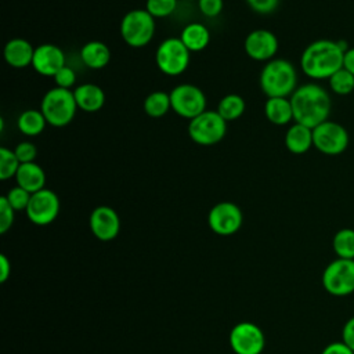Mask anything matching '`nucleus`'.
Instances as JSON below:
<instances>
[{"label": "nucleus", "instance_id": "obj_1", "mask_svg": "<svg viewBox=\"0 0 354 354\" xmlns=\"http://www.w3.org/2000/svg\"><path fill=\"white\" fill-rule=\"evenodd\" d=\"M347 50L348 47L343 40H315L310 43L301 54V71L306 76L315 80L329 79L335 72L343 68V57Z\"/></svg>", "mask_w": 354, "mask_h": 354}, {"label": "nucleus", "instance_id": "obj_2", "mask_svg": "<svg viewBox=\"0 0 354 354\" xmlns=\"http://www.w3.org/2000/svg\"><path fill=\"white\" fill-rule=\"evenodd\" d=\"M293 120L310 129L328 120L330 113V98L324 87L315 83L299 86L290 95Z\"/></svg>", "mask_w": 354, "mask_h": 354}, {"label": "nucleus", "instance_id": "obj_3", "mask_svg": "<svg viewBox=\"0 0 354 354\" xmlns=\"http://www.w3.org/2000/svg\"><path fill=\"white\" fill-rule=\"evenodd\" d=\"M261 91L268 97H289L297 88V73L293 64L274 58L263 66L259 77Z\"/></svg>", "mask_w": 354, "mask_h": 354}, {"label": "nucleus", "instance_id": "obj_4", "mask_svg": "<svg viewBox=\"0 0 354 354\" xmlns=\"http://www.w3.org/2000/svg\"><path fill=\"white\" fill-rule=\"evenodd\" d=\"M77 104L73 91L69 88L53 87L48 90L40 102V111L44 115L47 124L64 127L72 122L76 115Z\"/></svg>", "mask_w": 354, "mask_h": 354}, {"label": "nucleus", "instance_id": "obj_5", "mask_svg": "<svg viewBox=\"0 0 354 354\" xmlns=\"http://www.w3.org/2000/svg\"><path fill=\"white\" fill-rule=\"evenodd\" d=\"M155 35V18L142 8L129 11L120 22V36L130 47L147 46Z\"/></svg>", "mask_w": 354, "mask_h": 354}, {"label": "nucleus", "instance_id": "obj_6", "mask_svg": "<svg viewBox=\"0 0 354 354\" xmlns=\"http://www.w3.org/2000/svg\"><path fill=\"white\" fill-rule=\"evenodd\" d=\"M191 51L184 46L180 37H167L155 53V61L160 72L167 76H178L189 65Z\"/></svg>", "mask_w": 354, "mask_h": 354}, {"label": "nucleus", "instance_id": "obj_7", "mask_svg": "<svg viewBox=\"0 0 354 354\" xmlns=\"http://www.w3.org/2000/svg\"><path fill=\"white\" fill-rule=\"evenodd\" d=\"M227 133V122L217 111H205L189 120L188 136L199 145H214Z\"/></svg>", "mask_w": 354, "mask_h": 354}, {"label": "nucleus", "instance_id": "obj_8", "mask_svg": "<svg viewBox=\"0 0 354 354\" xmlns=\"http://www.w3.org/2000/svg\"><path fill=\"white\" fill-rule=\"evenodd\" d=\"M322 286L332 296H348L354 292V260L340 259L330 261L322 272Z\"/></svg>", "mask_w": 354, "mask_h": 354}, {"label": "nucleus", "instance_id": "obj_9", "mask_svg": "<svg viewBox=\"0 0 354 354\" xmlns=\"http://www.w3.org/2000/svg\"><path fill=\"white\" fill-rule=\"evenodd\" d=\"M169 94L171 109L184 119L191 120L206 111V97L203 91L195 84H178Z\"/></svg>", "mask_w": 354, "mask_h": 354}, {"label": "nucleus", "instance_id": "obj_10", "mask_svg": "<svg viewBox=\"0 0 354 354\" xmlns=\"http://www.w3.org/2000/svg\"><path fill=\"white\" fill-rule=\"evenodd\" d=\"M313 145L325 155H339L348 147L347 130L330 120H325L313 129Z\"/></svg>", "mask_w": 354, "mask_h": 354}, {"label": "nucleus", "instance_id": "obj_11", "mask_svg": "<svg viewBox=\"0 0 354 354\" xmlns=\"http://www.w3.org/2000/svg\"><path fill=\"white\" fill-rule=\"evenodd\" d=\"M230 346L235 354H261L266 347V336L256 324L243 321L231 329Z\"/></svg>", "mask_w": 354, "mask_h": 354}, {"label": "nucleus", "instance_id": "obj_12", "mask_svg": "<svg viewBox=\"0 0 354 354\" xmlns=\"http://www.w3.org/2000/svg\"><path fill=\"white\" fill-rule=\"evenodd\" d=\"M242 210L232 202H218L210 209L207 214V224L210 230L221 236L235 234L242 227Z\"/></svg>", "mask_w": 354, "mask_h": 354}, {"label": "nucleus", "instance_id": "obj_13", "mask_svg": "<svg viewBox=\"0 0 354 354\" xmlns=\"http://www.w3.org/2000/svg\"><path fill=\"white\" fill-rule=\"evenodd\" d=\"M25 212L28 218L36 225L51 224L59 213L58 195L48 188H43L32 194Z\"/></svg>", "mask_w": 354, "mask_h": 354}, {"label": "nucleus", "instance_id": "obj_14", "mask_svg": "<svg viewBox=\"0 0 354 354\" xmlns=\"http://www.w3.org/2000/svg\"><path fill=\"white\" fill-rule=\"evenodd\" d=\"M88 225L97 239L112 241L120 231V218L115 209L106 205H101L91 212Z\"/></svg>", "mask_w": 354, "mask_h": 354}, {"label": "nucleus", "instance_id": "obj_15", "mask_svg": "<svg viewBox=\"0 0 354 354\" xmlns=\"http://www.w3.org/2000/svg\"><path fill=\"white\" fill-rule=\"evenodd\" d=\"M243 47L252 59L268 62L278 51V39L271 30L254 29L246 36Z\"/></svg>", "mask_w": 354, "mask_h": 354}, {"label": "nucleus", "instance_id": "obj_16", "mask_svg": "<svg viewBox=\"0 0 354 354\" xmlns=\"http://www.w3.org/2000/svg\"><path fill=\"white\" fill-rule=\"evenodd\" d=\"M65 65V54L58 46L46 43L35 48L32 66L39 75L54 77V75Z\"/></svg>", "mask_w": 354, "mask_h": 354}, {"label": "nucleus", "instance_id": "obj_17", "mask_svg": "<svg viewBox=\"0 0 354 354\" xmlns=\"http://www.w3.org/2000/svg\"><path fill=\"white\" fill-rule=\"evenodd\" d=\"M35 48L26 39H11L4 46V59L12 68H25L32 65Z\"/></svg>", "mask_w": 354, "mask_h": 354}, {"label": "nucleus", "instance_id": "obj_18", "mask_svg": "<svg viewBox=\"0 0 354 354\" xmlns=\"http://www.w3.org/2000/svg\"><path fill=\"white\" fill-rule=\"evenodd\" d=\"M73 95H75L77 108L84 112H97L105 104L104 90L94 83L79 84L73 90Z\"/></svg>", "mask_w": 354, "mask_h": 354}, {"label": "nucleus", "instance_id": "obj_19", "mask_svg": "<svg viewBox=\"0 0 354 354\" xmlns=\"http://www.w3.org/2000/svg\"><path fill=\"white\" fill-rule=\"evenodd\" d=\"M15 180H17V185L26 189L30 194H35V192L46 188L44 187L46 173L41 169V166H39L35 162L21 163V166L15 174Z\"/></svg>", "mask_w": 354, "mask_h": 354}, {"label": "nucleus", "instance_id": "obj_20", "mask_svg": "<svg viewBox=\"0 0 354 354\" xmlns=\"http://www.w3.org/2000/svg\"><path fill=\"white\" fill-rule=\"evenodd\" d=\"M285 147L295 155L306 153L313 147V129L295 122L286 130Z\"/></svg>", "mask_w": 354, "mask_h": 354}, {"label": "nucleus", "instance_id": "obj_21", "mask_svg": "<svg viewBox=\"0 0 354 354\" xmlns=\"http://www.w3.org/2000/svg\"><path fill=\"white\" fill-rule=\"evenodd\" d=\"M80 59L90 69H101L111 61V50L105 43L91 40L82 47Z\"/></svg>", "mask_w": 354, "mask_h": 354}, {"label": "nucleus", "instance_id": "obj_22", "mask_svg": "<svg viewBox=\"0 0 354 354\" xmlns=\"http://www.w3.org/2000/svg\"><path fill=\"white\" fill-rule=\"evenodd\" d=\"M264 113L277 126H283L293 120V109L288 97H268L264 104Z\"/></svg>", "mask_w": 354, "mask_h": 354}, {"label": "nucleus", "instance_id": "obj_23", "mask_svg": "<svg viewBox=\"0 0 354 354\" xmlns=\"http://www.w3.org/2000/svg\"><path fill=\"white\" fill-rule=\"evenodd\" d=\"M180 40L191 53H198L207 47L210 41V32L203 24L191 22L181 30Z\"/></svg>", "mask_w": 354, "mask_h": 354}, {"label": "nucleus", "instance_id": "obj_24", "mask_svg": "<svg viewBox=\"0 0 354 354\" xmlns=\"http://www.w3.org/2000/svg\"><path fill=\"white\" fill-rule=\"evenodd\" d=\"M46 124L47 120L44 115L37 109H26L17 119L18 130L28 137L39 136L46 129Z\"/></svg>", "mask_w": 354, "mask_h": 354}, {"label": "nucleus", "instance_id": "obj_25", "mask_svg": "<svg viewBox=\"0 0 354 354\" xmlns=\"http://www.w3.org/2000/svg\"><path fill=\"white\" fill-rule=\"evenodd\" d=\"M144 112L149 118H162L171 109L170 94L165 91H152L144 100Z\"/></svg>", "mask_w": 354, "mask_h": 354}, {"label": "nucleus", "instance_id": "obj_26", "mask_svg": "<svg viewBox=\"0 0 354 354\" xmlns=\"http://www.w3.org/2000/svg\"><path fill=\"white\" fill-rule=\"evenodd\" d=\"M245 108V100L239 94H227L218 101L216 111L225 122H230L239 119L243 115Z\"/></svg>", "mask_w": 354, "mask_h": 354}, {"label": "nucleus", "instance_id": "obj_27", "mask_svg": "<svg viewBox=\"0 0 354 354\" xmlns=\"http://www.w3.org/2000/svg\"><path fill=\"white\" fill-rule=\"evenodd\" d=\"M332 248L337 257L354 260V230L353 228L339 230L332 239Z\"/></svg>", "mask_w": 354, "mask_h": 354}, {"label": "nucleus", "instance_id": "obj_28", "mask_svg": "<svg viewBox=\"0 0 354 354\" xmlns=\"http://www.w3.org/2000/svg\"><path fill=\"white\" fill-rule=\"evenodd\" d=\"M328 80L330 90L337 95H347L354 90V75L344 68H340Z\"/></svg>", "mask_w": 354, "mask_h": 354}, {"label": "nucleus", "instance_id": "obj_29", "mask_svg": "<svg viewBox=\"0 0 354 354\" xmlns=\"http://www.w3.org/2000/svg\"><path fill=\"white\" fill-rule=\"evenodd\" d=\"M19 166H21V162L18 160L14 149L1 147L0 148V178L8 180L11 177H15Z\"/></svg>", "mask_w": 354, "mask_h": 354}, {"label": "nucleus", "instance_id": "obj_30", "mask_svg": "<svg viewBox=\"0 0 354 354\" xmlns=\"http://www.w3.org/2000/svg\"><path fill=\"white\" fill-rule=\"evenodd\" d=\"M145 10L153 18H165L174 12L177 8V0H147Z\"/></svg>", "mask_w": 354, "mask_h": 354}, {"label": "nucleus", "instance_id": "obj_31", "mask_svg": "<svg viewBox=\"0 0 354 354\" xmlns=\"http://www.w3.org/2000/svg\"><path fill=\"white\" fill-rule=\"evenodd\" d=\"M4 196L7 198L8 203L12 206V209L15 212H18V210H26L32 194L28 192L26 189L21 188L19 185H15Z\"/></svg>", "mask_w": 354, "mask_h": 354}, {"label": "nucleus", "instance_id": "obj_32", "mask_svg": "<svg viewBox=\"0 0 354 354\" xmlns=\"http://www.w3.org/2000/svg\"><path fill=\"white\" fill-rule=\"evenodd\" d=\"M15 210L8 203L6 196L0 198V234H6L14 223Z\"/></svg>", "mask_w": 354, "mask_h": 354}, {"label": "nucleus", "instance_id": "obj_33", "mask_svg": "<svg viewBox=\"0 0 354 354\" xmlns=\"http://www.w3.org/2000/svg\"><path fill=\"white\" fill-rule=\"evenodd\" d=\"M14 152L18 158V160L21 163H30V162H35L36 159V155H37V149H36V145L30 141H22L19 142L15 148H14Z\"/></svg>", "mask_w": 354, "mask_h": 354}, {"label": "nucleus", "instance_id": "obj_34", "mask_svg": "<svg viewBox=\"0 0 354 354\" xmlns=\"http://www.w3.org/2000/svg\"><path fill=\"white\" fill-rule=\"evenodd\" d=\"M54 82L57 87L71 88L76 83V73L71 66L65 65L54 75Z\"/></svg>", "mask_w": 354, "mask_h": 354}, {"label": "nucleus", "instance_id": "obj_35", "mask_svg": "<svg viewBox=\"0 0 354 354\" xmlns=\"http://www.w3.org/2000/svg\"><path fill=\"white\" fill-rule=\"evenodd\" d=\"M198 7L205 17L213 18L223 11L224 1L223 0H198Z\"/></svg>", "mask_w": 354, "mask_h": 354}, {"label": "nucleus", "instance_id": "obj_36", "mask_svg": "<svg viewBox=\"0 0 354 354\" xmlns=\"http://www.w3.org/2000/svg\"><path fill=\"white\" fill-rule=\"evenodd\" d=\"M246 3L257 14H270L278 7L279 0H246Z\"/></svg>", "mask_w": 354, "mask_h": 354}, {"label": "nucleus", "instance_id": "obj_37", "mask_svg": "<svg viewBox=\"0 0 354 354\" xmlns=\"http://www.w3.org/2000/svg\"><path fill=\"white\" fill-rule=\"evenodd\" d=\"M342 342L354 351V317L348 318L342 329Z\"/></svg>", "mask_w": 354, "mask_h": 354}, {"label": "nucleus", "instance_id": "obj_38", "mask_svg": "<svg viewBox=\"0 0 354 354\" xmlns=\"http://www.w3.org/2000/svg\"><path fill=\"white\" fill-rule=\"evenodd\" d=\"M321 354H354V351L344 342H332L324 347Z\"/></svg>", "mask_w": 354, "mask_h": 354}, {"label": "nucleus", "instance_id": "obj_39", "mask_svg": "<svg viewBox=\"0 0 354 354\" xmlns=\"http://www.w3.org/2000/svg\"><path fill=\"white\" fill-rule=\"evenodd\" d=\"M11 274V263L6 254L0 256V282H6Z\"/></svg>", "mask_w": 354, "mask_h": 354}, {"label": "nucleus", "instance_id": "obj_40", "mask_svg": "<svg viewBox=\"0 0 354 354\" xmlns=\"http://www.w3.org/2000/svg\"><path fill=\"white\" fill-rule=\"evenodd\" d=\"M343 68L354 75V47L348 48L343 57Z\"/></svg>", "mask_w": 354, "mask_h": 354}]
</instances>
